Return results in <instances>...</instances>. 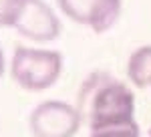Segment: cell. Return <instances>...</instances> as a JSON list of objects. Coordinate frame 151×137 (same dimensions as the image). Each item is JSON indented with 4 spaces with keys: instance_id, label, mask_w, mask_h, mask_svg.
I'll return each mask as SVG.
<instances>
[{
    "instance_id": "6da1fadb",
    "label": "cell",
    "mask_w": 151,
    "mask_h": 137,
    "mask_svg": "<svg viewBox=\"0 0 151 137\" xmlns=\"http://www.w3.org/2000/svg\"><path fill=\"white\" fill-rule=\"evenodd\" d=\"M77 111L91 131L135 121V95L123 81L105 71H95L85 77L79 89Z\"/></svg>"
},
{
    "instance_id": "7a4b0ae2",
    "label": "cell",
    "mask_w": 151,
    "mask_h": 137,
    "mask_svg": "<svg viewBox=\"0 0 151 137\" xmlns=\"http://www.w3.org/2000/svg\"><path fill=\"white\" fill-rule=\"evenodd\" d=\"M60 71L63 57L57 50L16 46L12 55V79L26 91H45L52 87L60 77Z\"/></svg>"
},
{
    "instance_id": "3957f363",
    "label": "cell",
    "mask_w": 151,
    "mask_h": 137,
    "mask_svg": "<svg viewBox=\"0 0 151 137\" xmlns=\"http://www.w3.org/2000/svg\"><path fill=\"white\" fill-rule=\"evenodd\" d=\"M10 26L36 43H50L60 32V20L45 0H16Z\"/></svg>"
},
{
    "instance_id": "277c9868",
    "label": "cell",
    "mask_w": 151,
    "mask_h": 137,
    "mask_svg": "<svg viewBox=\"0 0 151 137\" xmlns=\"http://www.w3.org/2000/svg\"><path fill=\"white\" fill-rule=\"evenodd\" d=\"M83 119L77 107L63 101H45L30 115V129L35 137H73Z\"/></svg>"
},
{
    "instance_id": "5b68a950",
    "label": "cell",
    "mask_w": 151,
    "mask_h": 137,
    "mask_svg": "<svg viewBox=\"0 0 151 137\" xmlns=\"http://www.w3.org/2000/svg\"><path fill=\"white\" fill-rule=\"evenodd\" d=\"M65 16L103 34L113 28L121 16V0H57Z\"/></svg>"
},
{
    "instance_id": "8992f818",
    "label": "cell",
    "mask_w": 151,
    "mask_h": 137,
    "mask_svg": "<svg viewBox=\"0 0 151 137\" xmlns=\"http://www.w3.org/2000/svg\"><path fill=\"white\" fill-rule=\"evenodd\" d=\"M127 77L139 89L151 85V45L139 46L131 53L127 61Z\"/></svg>"
},
{
    "instance_id": "52a82bcc",
    "label": "cell",
    "mask_w": 151,
    "mask_h": 137,
    "mask_svg": "<svg viewBox=\"0 0 151 137\" xmlns=\"http://www.w3.org/2000/svg\"><path fill=\"white\" fill-rule=\"evenodd\" d=\"M91 137H139V125L137 121H127V123L99 127L91 131Z\"/></svg>"
},
{
    "instance_id": "ba28073f",
    "label": "cell",
    "mask_w": 151,
    "mask_h": 137,
    "mask_svg": "<svg viewBox=\"0 0 151 137\" xmlns=\"http://www.w3.org/2000/svg\"><path fill=\"white\" fill-rule=\"evenodd\" d=\"M14 6H16V0H0V26H10Z\"/></svg>"
},
{
    "instance_id": "9c48e42d",
    "label": "cell",
    "mask_w": 151,
    "mask_h": 137,
    "mask_svg": "<svg viewBox=\"0 0 151 137\" xmlns=\"http://www.w3.org/2000/svg\"><path fill=\"white\" fill-rule=\"evenodd\" d=\"M4 73V55H2V48H0V77Z\"/></svg>"
},
{
    "instance_id": "30bf717a",
    "label": "cell",
    "mask_w": 151,
    "mask_h": 137,
    "mask_svg": "<svg viewBox=\"0 0 151 137\" xmlns=\"http://www.w3.org/2000/svg\"><path fill=\"white\" fill-rule=\"evenodd\" d=\"M147 137H151V129H149V135H147Z\"/></svg>"
}]
</instances>
